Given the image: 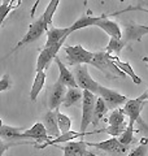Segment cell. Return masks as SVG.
<instances>
[{
  "instance_id": "6",
  "label": "cell",
  "mask_w": 148,
  "mask_h": 156,
  "mask_svg": "<svg viewBox=\"0 0 148 156\" xmlns=\"http://www.w3.org/2000/svg\"><path fill=\"white\" fill-rule=\"evenodd\" d=\"M96 95H93L90 91H83L82 96V120H81V128L79 131L85 133L88 125H91L92 121V112H93V105H95Z\"/></svg>"
},
{
  "instance_id": "41",
  "label": "cell",
  "mask_w": 148,
  "mask_h": 156,
  "mask_svg": "<svg viewBox=\"0 0 148 156\" xmlns=\"http://www.w3.org/2000/svg\"><path fill=\"white\" fill-rule=\"evenodd\" d=\"M25 2H29V0H25Z\"/></svg>"
},
{
  "instance_id": "29",
  "label": "cell",
  "mask_w": 148,
  "mask_h": 156,
  "mask_svg": "<svg viewBox=\"0 0 148 156\" xmlns=\"http://www.w3.org/2000/svg\"><path fill=\"white\" fill-rule=\"evenodd\" d=\"M118 142L122 143V144H125V146H129L130 147V144L134 142V125H131L129 124L126 126V129L123 130V133L118 136Z\"/></svg>"
},
{
  "instance_id": "20",
  "label": "cell",
  "mask_w": 148,
  "mask_h": 156,
  "mask_svg": "<svg viewBox=\"0 0 148 156\" xmlns=\"http://www.w3.org/2000/svg\"><path fill=\"white\" fill-rule=\"evenodd\" d=\"M46 72H37L35 78H34V82H33V86L30 89V100L31 101H35L38 95L41 94V91L43 89L44 83H46Z\"/></svg>"
},
{
  "instance_id": "23",
  "label": "cell",
  "mask_w": 148,
  "mask_h": 156,
  "mask_svg": "<svg viewBox=\"0 0 148 156\" xmlns=\"http://www.w3.org/2000/svg\"><path fill=\"white\" fill-rule=\"evenodd\" d=\"M97 20H99V16L95 17V16H88V14H85V16L78 18L72 26H69V29H70L72 33H74V31L81 30V29H85V27H88V26H95Z\"/></svg>"
},
{
  "instance_id": "33",
  "label": "cell",
  "mask_w": 148,
  "mask_h": 156,
  "mask_svg": "<svg viewBox=\"0 0 148 156\" xmlns=\"http://www.w3.org/2000/svg\"><path fill=\"white\" fill-rule=\"evenodd\" d=\"M130 11H142V12H146L148 13V9L147 8H143V7H129V8H126V9H123V11L121 12H116V13H113L112 16H117V14H120V13H126V12H130Z\"/></svg>"
},
{
  "instance_id": "25",
  "label": "cell",
  "mask_w": 148,
  "mask_h": 156,
  "mask_svg": "<svg viewBox=\"0 0 148 156\" xmlns=\"http://www.w3.org/2000/svg\"><path fill=\"white\" fill-rule=\"evenodd\" d=\"M60 2H61V0H49V3L47 4L46 11H44L43 14H42L44 22L47 23L48 27L52 26V18H53V16H55V13L57 11V7H58V4H60Z\"/></svg>"
},
{
  "instance_id": "2",
  "label": "cell",
  "mask_w": 148,
  "mask_h": 156,
  "mask_svg": "<svg viewBox=\"0 0 148 156\" xmlns=\"http://www.w3.org/2000/svg\"><path fill=\"white\" fill-rule=\"evenodd\" d=\"M147 101H144L142 99V98H136V99H129L126 100L125 105H123V112H125V115L130 119V124L134 125V124H138L139 126V130L144 131V133L148 135V124L144 122L142 119V109L143 107L146 105Z\"/></svg>"
},
{
  "instance_id": "30",
  "label": "cell",
  "mask_w": 148,
  "mask_h": 156,
  "mask_svg": "<svg viewBox=\"0 0 148 156\" xmlns=\"http://www.w3.org/2000/svg\"><path fill=\"white\" fill-rule=\"evenodd\" d=\"M148 152V138H143L139 146L131 150V152L127 156H147Z\"/></svg>"
},
{
  "instance_id": "4",
  "label": "cell",
  "mask_w": 148,
  "mask_h": 156,
  "mask_svg": "<svg viewBox=\"0 0 148 156\" xmlns=\"http://www.w3.org/2000/svg\"><path fill=\"white\" fill-rule=\"evenodd\" d=\"M73 76L74 80L77 82V86L83 91H90L93 95L97 96L99 92V85L97 82L91 77L90 72H88V65H77L73 68Z\"/></svg>"
},
{
  "instance_id": "1",
  "label": "cell",
  "mask_w": 148,
  "mask_h": 156,
  "mask_svg": "<svg viewBox=\"0 0 148 156\" xmlns=\"http://www.w3.org/2000/svg\"><path fill=\"white\" fill-rule=\"evenodd\" d=\"M90 65L97 68L103 74L107 76L108 78H125L126 76L118 69L117 65L115 64L113 61V56L109 55L108 52L105 51H97V52H93V56H92V60L90 62Z\"/></svg>"
},
{
  "instance_id": "36",
  "label": "cell",
  "mask_w": 148,
  "mask_h": 156,
  "mask_svg": "<svg viewBox=\"0 0 148 156\" xmlns=\"http://www.w3.org/2000/svg\"><path fill=\"white\" fill-rule=\"evenodd\" d=\"M118 2H120V3H123V2H125V0H118ZM139 2H142V3H144V4H146V5H148V0H139Z\"/></svg>"
},
{
  "instance_id": "34",
  "label": "cell",
  "mask_w": 148,
  "mask_h": 156,
  "mask_svg": "<svg viewBox=\"0 0 148 156\" xmlns=\"http://www.w3.org/2000/svg\"><path fill=\"white\" fill-rule=\"evenodd\" d=\"M138 30H139V35L143 38L144 35L148 34V26L146 25H138Z\"/></svg>"
},
{
  "instance_id": "17",
  "label": "cell",
  "mask_w": 148,
  "mask_h": 156,
  "mask_svg": "<svg viewBox=\"0 0 148 156\" xmlns=\"http://www.w3.org/2000/svg\"><path fill=\"white\" fill-rule=\"evenodd\" d=\"M22 136L23 139H34L38 142H48V140H51V138L47 135V131H46V128H44V125L42 122H37L34 124L30 129L27 130H23L22 131Z\"/></svg>"
},
{
  "instance_id": "8",
  "label": "cell",
  "mask_w": 148,
  "mask_h": 156,
  "mask_svg": "<svg viewBox=\"0 0 148 156\" xmlns=\"http://www.w3.org/2000/svg\"><path fill=\"white\" fill-rule=\"evenodd\" d=\"M97 96L101 98V99L104 100V103L108 107V109H116L120 105L125 104L126 100H127V98L125 95H121V94H118L117 91L111 90V89L104 87V86H101V85L99 86Z\"/></svg>"
},
{
  "instance_id": "38",
  "label": "cell",
  "mask_w": 148,
  "mask_h": 156,
  "mask_svg": "<svg viewBox=\"0 0 148 156\" xmlns=\"http://www.w3.org/2000/svg\"><path fill=\"white\" fill-rule=\"evenodd\" d=\"M88 4V0H83V5H87Z\"/></svg>"
},
{
  "instance_id": "24",
  "label": "cell",
  "mask_w": 148,
  "mask_h": 156,
  "mask_svg": "<svg viewBox=\"0 0 148 156\" xmlns=\"http://www.w3.org/2000/svg\"><path fill=\"white\" fill-rule=\"evenodd\" d=\"M21 0H11L9 3H2L0 4V27L3 26L5 18L8 17V14L11 13L13 9H16L19 7Z\"/></svg>"
},
{
  "instance_id": "7",
  "label": "cell",
  "mask_w": 148,
  "mask_h": 156,
  "mask_svg": "<svg viewBox=\"0 0 148 156\" xmlns=\"http://www.w3.org/2000/svg\"><path fill=\"white\" fill-rule=\"evenodd\" d=\"M87 147H95L97 150H101L104 152H109L115 156H120L123 155L129 151V146H125L118 142V139L112 136V138L107 139V140H103V142H95V143H91V142H87Z\"/></svg>"
},
{
  "instance_id": "26",
  "label": "cell",
  "mask_w": 148,
  "mask_h": 156,
  "mask_svg": "<svg viewBox=\"0 0 148 156\" xmlns=\"http://www.w3.org/2000/svg\"><path fill=\"white\" fill-rule=\"evenodd\" d=\"M55 113H56V121H57V126H58V130L60 133L64 134V133H68L69 130L72 128V120L70 117L61 113L58 109H55Z\"/></svg>"
},
{
  "instance_id": "22",
  "label": "cell",
  "mask_w": 148,
  "mask_h": 156,
  "mask_svg": "<svg viewBox=\"0 0 148 156\" xmlns=\"http://www.w3.org/2000/svg\"><path fill=\"white\" fill-rule=\"evenodd\" d=\"M108 111V107L105 105L104 100L101 99V98H96L95 100V105H93V112H92V121H91V125L92 126H97L99 121H100L104 115L107 113Z\"/></svg>"
},
{
  "instance_id": "31",
  "label": "cell",
  "mask_w": 148,
  "mask_h": 156,
  "mask_svg": "<svg viewBox=\"0 0 148 156\" xmlns=\"http://www.w3.org/2000/svg\"><path fill=\"white\" fill-rule=\"evenodd\" d=\"M11 77H9V74H4L2 78H0V92L3 91H7L11 89Z\"/></svg>"
},
{
  "instance_id": "27",
  "label": "cell",
  "mask_w": 148,
  "mask_h": 156,
  "mask_svg": "<svg viewBox=\"0 0 148 156\" xmlns=\"http://www.w3.org/2000/svg\"><path fill=\"white\" fill-rule=\"evenodd\" d=\"M125 117L126 115L123 109H113L112 113L105 121L109 126H121V125H125Z\"/></svg>"
},
{
  "instance_id": "10",
  "label": "cell",
  "mask_w": 148,
  "mask_h": 156,
  "mask_svg": "<svg viewBox=\"0 0 148 156\" xmlns=\"http://www.w3.org/2000/svg\"><path fill=\"white\" fill-rule=\"evenodd\" d=\"M92 134H99V130H93V131H72L69 130L68 133H64V134H60L57 138H53L48 142H44L43 144H35V147L39 148V150H43L46 147H49V146H56L58 143H68V142H73L74 139L77 138H83L86 135H92Z\"/></svg>"
},
{
  "instance_id": "18",
  "label": "cell",
  "mask_w": 148,
  "mask_h": 156,
  "mask_svg": "<svg viewBox=\"0 0 148 156\" xmlns=\"http://www.w3.org/2000/svg\"><path fill=\"white\" fill-rule=\"evenodd\" d=\"M42 124L44 125V128H46L47 135L49 136V138H57V136L61 134L60 130H58V126H57L55 111H48L43 117Z\"/></svg>"
},
{
  "instance_id": "21",
  "label": "cell",
  "mask_w": 148,
  "mask_h": 156,
  "mask_svg": "<svg viewBox=\"0 0 148 156\" xmlns=\"http://www.w3.org/2000/svg\"><path fill=\"white\" fill-rule=\"evenodd\" d=\"M82 96H83V90H81L79 87L68 89L65 92V98H64L62 104L65 108H69V107L77 104L78 101H82Z\"/></svg>"
},
{
  "instance_id": "39",
  "label": "cell",
  "mask_w": 148,
  "mask_h": 156,
  "mask_svg": "<svg viewBox=\"0 0 148 156\" xmlns=\"http://www.w3.org/2000/svg\"><path fill=\"white\" fill-rule=\"evenodd\" d=\"M9 2H11V0H3L2 3H9Z\"/></svg>"
},
{
  "instance_id": "14",
  "label": "cell",
  "mask_w": 148,
  "mask_h": 156,
  "mask_svg": "<svg viewBox=\"0 0 148 156\" xmlns=\"http://www.w3.org/2000/svg\"><path fill=\"white\" fill-rule=\"evenodd\" d=\"M65 92H66V87L62 83H60L58 81L51 87L49 94H48V108H49V111L58 109V107H60L64 101Z\"/></svg>"
},
{
  "instance_id": "5",
  "label": "cell",
  "mask_w": 148,
  "mask_h": 156,
  "mask_svg": "<svg viewBox=\"0 0 148 156\" xmlns=\"http://www.w3.org/2000/svg\"><path fill=\"white\" fill-rule=\"evenodd\" d=\"M64 51L66 53V61L69 65H90L93 52L87 51L81 44L77 46H64Z\"/></svg>"
},
{
  "instance_id": "40",
  "label": "cell",
  "mask_w": 148,
  "mask_h": 156,
  "mask_svg": "<svg viewBox=\"0 0 148 156\" xmlns=\"http://www.w3.org/2000/svg\"><path fill=\"white\" fill-rule=\"evenodd\" d=\"M2 2H3V0H0V4H2Z\"/></svg>"
},
{
  "instance_id": "35",
  "label": "cell",
  "mask_w": 148,
  "mask_h": 156,
  "mask_svg": "<svg viewBox=\"0 0 148 156\" xmlns=\"http://www.w3.org/2000/svg\"><path fill=\"white\" fill-rule=\"evenodd\" d=\"M140 98H142V99L144 100V101H148V90H147V91H144V92H143V94L140 95Z\"/></svg>"
},
{
  "instance_id": "11",
  "label": "cell",
  "mask_w": 148,
  "mask_h": 156,
  "mask_svg": "<svg viewBox=\"0 0 148 156\" xmlns=\"http://www.w3.org/2000/svg\"><path fill=\"white\" fill-rule=\"evenodd\" d=\"M47 41H46V46L44 47H53V46H60L62 47L65 43L66 38L70 35L72 31L68 27H48L47 29Z\"/></svg>"
},
{
  "instance_id": "3",
  "label": "cell",
  "mask_w": 148,
  "mask_h": 156,
  "mask_svg": "<svg viewBox=\"0 0 148 156\" xmlns=\"http://www.w3.org/2000/svg\"><path fill=\"white\" fill-rule=\"evenodd\" d=\"M47 29H48V26H47V23L44 22V20H43V17L41 16L39 18H37L35 21H34L30 26H29V30H27V33L25 34V35L22 37V39L19 41L16 46H14V48L8 53V55H5L3 58H7L9 55H12L13 52H16L18 48H21V47H23V46H26V44H30V43H33V42H35L37 39H39L44 33L47 31Z\"/></svg>"
},
{
  "instance_id": "19",
  "label": "cell",
  "mask_w": 148,
  "mask_h": 156,
  "mask_svg": "<svg viewBox=\"0 0 148 156\" xmlns=\"http://www.w3.org/2000/svg\"><path fill=\"white\" fill-rule=\"evenodd\" d=\"M113 61H115V64L117 65V68L123 73V74H125V76H129V77L131 78V81L134 82L135 85H140V83H142V78L134 72L132 66L129 64V62L121 61L120 58L116 57V56H113Z\"/></svg>"
},
{
  "instance_id": "28",
  "label": "cell",
  "mask_w": 148,
  "mask_h": 156,
  "mask_svg": "<svg viewBox=\"0 0 148 156\" xmlns=\"http://www.w3.org/2000/svg\"><path fill=\"white\" fill-rule=\"evenodd\" d=\"M123 47H125V44H123L122 39L111 38V41H109V43H108V46L105 47V52H108L109 55H111V53H115V56L118 57V55L121 53Z\"/></svg>"
},
{
  "instance_id": "9",
  "label": "cell",
  "mask_w": 148,
  "mask_h": 156,
  "mask_svg": "<svg viewBox=\"0 0 148 156\" xmlns=\"http://www.w3.org/2000/svg\"><path fill=\"white\" fill-rule=\"evenodd\" d=\"M22 128H14V126L9 125H0V138L4 142L8 143H19V144H34L35 146L37 142H30V140H25L22 136Z\"/></svg>"
},
{
  "instance_id": "37",
  "label": "cell",
  "mask_w": 148,
  "mask_h": 156,
  "mask_svg": "<svg viewBox=\"0 0 148 156\" xmlns=\"http://www.w3.org/2000/svg\"><path fill=\"white\" fill-rule=\"evenodd\" d=\"M142 60H143V62H146V64L148 65V56H144V57H142Z\"/></svg>"
},
{
  "instance_id": "16",
  "label": "cell",
  "mask_w": 148,
  "mask_h": 156,
  "mask_svg": "<svg viewBox=\"0 0 148 156\" xmlns=\"http://www.w3.org/2000/svg\"><path fill=\"white\" fill-rule=\"evenodd\" d=\"M55 61H56L57 68H58V80L57 81L60 82V83H62L65 87H69V89H76V87H78L72 70L68 69V66L61 61V58L58 56H56Z\"/></svg>"
},
{
  "instance_id": "32",
  "label": "cell",
  "mask_w": 148,
  "mask_h": 156,
  "mask_svg": "<svg viewBox=\"0 0 148 156\" xmlns=\"http://www.w3.org/2000/svg\"><path fill=\"white\" fill-rule=\"evenodd\" d=\"M19 143H8V142H4V140L0 138V156H3L4 154H5V151L8 148H11L12 146H17Z\"/></svg>"
},
{
  "instance_id": "15",
  "label": "cell",
  "mask_w": 148,
  "mask_h": 156,
  "mask_svg": "<svg viewBox=\"0 0 148 156\" xmlns=\"http://www.w3.org/2000/svg\"><path fill=\"white\" fill-rule=\"evenodd\" d=\"M95 26L100 27L101 30H104L111 38L121 39V37H122V31H121L120 26H118V23L115 22V21H112L109 17H107V14H101V16H99V20H97Z\"/></svg>"
},
{
  "instance_id": "13",
  "label": "cell",
  "mask_w": 148,
  "mask_h": 156,
  "mask_svg": "<svg viewBox=\"0 0 148 156\" xmlns=\"http://www.w3.org/2000/svg\"><path fill=\"white\" fill-rule=\"evenodd\" d=\"M60 46H53V47H44L39 52L38 60H37V72H44L49 66L52 60H55L57 56V52L60 50Z\"/></svg>"
},
{
  "instance_id": "12",
  "label": "cell",
  "mask_w": 148,
  "mask_h": 156,
  "mask_svg": "<svg viewBox=\"0 0 148 156\" xmlns=\"http://www.w3.org/2000/svg\"><path fill=\"white\" fill-rule=\"evenodd\" d=\"M58 148L64 151V156H93L95 154L90 152L87 148V142L78 140V142H68L65 146H58Z\"/></svg>"
}]
</instances>
